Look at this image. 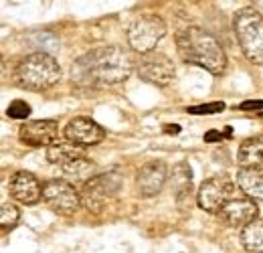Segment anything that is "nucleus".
I'll use <instances>...</instances> for the list:
<instances>
[{
	"label": "nucleus",
	"mask_w": 263,
	"mask_h": 253,
	"mask_svg": "<svg viewBox=\"0 0 263 253\" xmlns=\"http://www.w3.org/2000/svg\"><path fill=\"white\" fill-rule=\"evenodd\" d=\"M136 73L140 75V79L154 83L158 87H166L176 79V67L172 59L158 51L140 55L136 61Z\"/></svg>",
	"instance_id": "0eeeda50"
},
{
	"label": "nucleus",
	"mask_w": 263,
	"mask_h": 253,
	"mask_svg": "<svg viewBox=\"0 0 263 253\" xmlns=\"http://www.w3.org/2000/svg\"><path fill=\"white\" fill-rule=\"evenodd\" d=\"M6 116L12 118V120H27V118L31 116V105H29L27 101H23V99H14V101L8 105Z\"/></svg>",
	"instance_id": "4be33fe9"
},
{
	"label": "nucleus",
	"mask_w": 263,
	"mask_h": 253,
	"mask_svg": "<svg viewBox=\"0 0 263 253\" xmlns=\"http://www.w3.org/2000/svg\"><path fill=\"white\" fill-rule=\"evenodd\" d=\"M164 34L166 25L158 14H142L134 19L128 27V43L136 53L146 55L156 49V45L164 39Z\"/></svg>",
	"instance_id": "39448f33"
},
{
	"label": "nucleus",
	"mask_w": 263,
	"mask_h": 253,
	"mask_svg": "<svg viewBox=\"0 0 263 253\" xmlns=\"http://www.w3.org/2000/svg\"><path fill=\"white\" fill-rule=\"evenodd\" d=\"M204 142H209V144H213V142H221V138H223V134L219 132V130H209L204 136Z\"/></svg>",
	"instance_id": "393cba45"
},
{
	"label": "nucleus",
	"mask_w": 263,
	"mask_h": 253,
	"mask_svg": "<svg viewBox=\"0 0 263 253\" xmlns=\"http://www.w3.org/2000/svg\"><path fill=\"white\" fill-rule=\"evenodd\" d=\"M241 112H261L263 110V99H251V101H243L239 105Z\"/></svg>",
	"instance_id": "b1692460"
},
{
	"label": "nucleus",
	"mask_w": 263,
	"mask_h": 253,
	"mask_svg": "<svg viewBox=\"0 0 263 253\" xmlns=\"http://www.w3.org/2000/svg\"><path fill=\"white\" fill-rule=\"evenodd\" d=\"M77 158H85V148L71 142V140H65V142H57L55 146H51L47 150V160L51 164H57V166H63V164H69Z\"/></svg>",
	"instance_id": "a211bd4d"
},
{
	"label": "nucleus",
	"mask_w": 263,
	"mask_h": 253,
	"mask_svg": "<svg viewBox=\"0 0 263 253\" xmlns=\"http://www.w3.org/2000/svg\"><path fill=\"white\" fill-rule=\"evenodd\" d=\"M18 138L31 148H51L59 142V124L55 120H31L18 128Z\"/></svg>",
	"instance_id": "9d476101"
},
{
	"label": "nucleus",
	"mask_w": 263,
	"mask_h": 253,
	"mask_svg": "<svg viewBox=\"0 0 263 253\" xmlns=\"http://www.w3.org/2000/svg\"><path fill=\"white\" fill-rule=\"evenodd\" d=\"M241 241L249 251H263V219H257L241 231Z\"/></svg>",
	"instance_id": "aec40b11"
},
{
	"label": "nucleus",
	"mask_w": 263,
	"mask_h": 253,
	"mask_svg": "<svg viewBox=\"0 0 263 253\" xmlns=\"http://www.w3.org/2000/svg\"><path fill=\"white\" fill-rule=\"evenodd\" d=\"M166 178H168V168L164 162L156 160V162H148L138 170L136 183H138V190L144 196H154L160 190L164 189Z\"/></svg>",
	"instance_id": "4468645a"
},
{
	"label": "nucleus",
	"mask_w": 263,
	"mask_h": 253,
	"mask_svg": "<svg viewBox=\"0 0 263 253\" xmlns=\"http://www.w3.org/2000/svg\"><path fill=\"white\" fill-rule=\"evenodd\" d=\"M170 183L176 194V203L180 209H191L186 205V198H191V190H193V170L186 162H180L176 166H172L170 170Z\"/></svg>",
	"instance_id": "2eb2a0df"
},
{
	"label": "nucleus",
	"mask_w": 263,
	"mask_h": 253,
	"mask_svg": "<svg viewBox=\"0 0 263 253\" xmlns=\"http://www.w3.org/2000/svg\"><path fill=\"white\" fill-rule=\"evenodd\" d=\"M162 130H164L168 136H176V134L180 132V126H178V124H166Z\"/></svg>",
	"instance_id": "a878e982"
},
{
	"label": "nucleus",
	"mask_w": 263,
	"mask_h": 253,
	"mask_svg": "<svg viewBox=\"0 0 263 253\" xmlns=\"http://www.w3.org/2000/svg\"><path fill=\"white\" fill-rule=\"evenodd\" d=\"M122 183H124V178L118 172L98 174L91 180H87L81 190V201H83L85 209L91 213H101L107 207V201L120 190Z\"/></svg>",
	"instance_id": "423d86ee"
},
{
	"label": "nucleus",
	"mask_w": 263,
	"mask_h": 253,
	"mask_svg": "<svg viewBox=\"0 0 263 253\" xmlns=\"http://www.w3.org/2000/svg\"><path fill=\"white\" fill-rule=\"evenodd\" d=\"M43 201L47 207L59 215H73L81 205V192L75 189L71 183L53 178L43 185Z\"/></svg>",
	"instance_id": "6e6552de"
},
{
	"label": "nucleus",
	"mask_w": 263,
	"mask_h": 253,
	"mask_svg": "<svg viewBox=\"0 0 263 253\" xmlns=\"http://www.w3.org/2000/svg\"><path fill=\"white\" fill-rule=\"evenodd\" d=\"M65 138L79 146H91V144H99L105 138V132L91 118L79 116V118H73L65 126Z\"/></svg>",
	"instance_id": "ddd939ff"
},
{
	"label": "nucleus",
	"mask_w": 263,
	"mask_h": 253,
	"mask_svg": "<svg viewBox=\"0 0 263 253\" xmlns=\"http://www.w3.org/2000/svg\"><path fill=\"white\" fill-rule=\"evenodd\" d=\"M257 215H259V209L255 205L253 198L249 196H241V198H233L231 203H227V207L219 213V219L235 227V229H245L247 225H251L253 221H257Z\"/></svg>",
	"instance_id": "9b49d317"
},
{
	"label": "nucleus",
	"mask_w": 263,
	"mask_h": 253,
	"mask_svg": "<svg viewBox=\"0 0 263 253\" xmlns=\"http://www.w3.org/2000/svg\"><path fill=\"white\" fill-rule=\"evenodd\" d=\"M61 77V67L51 53L36 51L27 55L21 63L16 65L14 81L18 87L29 92H43L53 87Z\"/></svg>",
	"instance_id": "7ed1b4c3"
},
{
	"label": "nucleus",
	"mask_w": 263,
	"mask_h": 253,
	"mask_svg": "<svg viewBox=\"0 0 263 253\" xmlns=\"http://www.w3.org/2000/svg\"><path fill=\"white\" fill-rule=\"evenodd\" d=\"M176 49L186 63L198 65L213 75H221L227 67V57L221 43L200 27H189L178 32Z\"/></svg>",
	"instance_id": "f03ea898"
},
{
	"label": "nucleus",
	"mask_w": 263,
	"mask_h": 253,
	"mask_svg": "<svg viewBox=\"0 0 263 253\" xmlns=\"http://www.w3.org/2000/svg\"><path fill=\"white\" fill-rule=\"evenodd\" d=\"M233 29L245 57L263 65V16L255 8H241L233 16Z\"/></svg>",
	"instance_id": "20e7f679"
},
{
	"label": "nucleus",
	"mask_w": 263,
	"mask_h": 253,
	"mask_svg": "<svg viewBox=\"0 0 263 253\" xmlns=\"http://www.w3.org/2000/svg\"><path fill=\"white\" fill-rule=\"evenodd\" d=\"M237 160L243 168H259L263 164V134L241 142Z\"/></svg>",
	"instance_id": "dca6fc26"
},
{
	"label": "nucleus",
	"mask_w": 263,
	"mask_h": 253,
	"mask_svg": "<svg viewBox=\"0 0 263 253\" xmlns=\"http://www.w3.org/2000/svg\"><path fill=\"white\" fill-rule=\"evenodd\" d=\"M225 110V103L223 101H213V103H202V105H193L189 107V114H195V116H204V114H219Z\"/></svg>",
	"instance_id": "5701e85b"
},
{
	"label": "nucleus",
	"mask_w": 263,
	"mask_h": 253,
	"mask_svg": "<svg viewBox=\"0 0 263 253\" xmlns=\"http://www.w3.org/2000/svg\"><path fill=\"white\" fill-rule=\"evenodd\" d=\"M237 187L245 192V196L263 201V172L259 168H241L237 172Z\"/></svg>",
	"instance_id": "f3484780"
},
{
	"label": "nucleus",
	"mask_w": 263,
	"mask_h": 253,
	"mask_svg": "<svg viewBox=\"0 0 263 253\" xmlns=\"http://www.w3.org/2000/svg\"><path fill=\"white\" fill-rule=\"evenodd\" d=\"M18 219H21L18 207H14L12 203H4V205H2V211H0V225H2V229H4V231L12 229V227L18 223Z\"/></svg>",
	"instance_id": "412c9836"
},
{
	"label": "nucleus",
	"mask_w": 263,
	"mask_h": 253,
	"mask_svg": "<svg viewBox=\"0 0 263 253\" xmlns=\"http://www.w3.org/2000/svg\"><path fill=\"white\" fill-rule=\"evenodd\" d=\"M132 69H136V65L132 63L128 51L109 45L77 59L71 69V77L77 87H103L124 83L132 75Z\"/></svg>",
	"instance_id": "f257e3e1"
},
{
	"label": "nucleus",
	"mask_w": 263,
	"mask_h": 253,
	"mask_svg": "<svg viewBox=\"0 0 263 253\" xmlns=\"http://www.w3.org/2000/svg\"><path fill=\"white\" fill-rule=\"evenodd\" d=\"M93 172H96V164L89 158H77L61 166V174L73 183H87L93 178Z\"/></svg>",
	"instance_id": "6ab92c4d"
},
{
	"label": "nucleus",
	"mask_w": 263,
	"mask_h": 253,
	"mask_svg": "<svg viewBox=\"0 0 263 253\" xmlns=\"http://www.w3.org/2000/svg\"><path fill=\"white\" fill-rule=\"evenodd\" d=\"M233 198H235V183L227 176H213L204 180L197 194L198 207L213 215H219Z\"/></svg>",
	"instance_id": "1a4fd4ad"
},
{
	"label": "nucleus",
	"mask_w": 263,
	"mask_h": 253,
	"mask_svg": "<svg viewBox=\"0 0 263 253\" xmlns=\"http://www.w3.org/2000/svg\"><path fill=\"white\" fill-rule=\"evenodd\" d=\"M8 192L12 198H16L23 205H36L43 198V185L34 174L27 170H18L8 180Z\"/></svg>",
	"instance_id": "f8f14e48"
}]
</instances>
